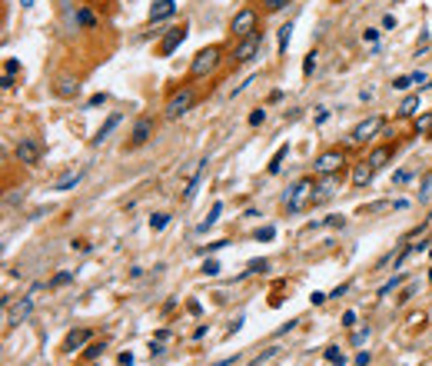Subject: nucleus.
<instances>
[{"label": "nucleus", "instance_id": "20", "mask_svg": "<svg viewBox=\"0 0 432 366\" xmlns=\"http://www.w3.org/2000/svg\"><path fill=\"white\" fill-rule=\"evenodd\" d=\"M399 113H402V117H416V113H419V97L409 93V97L399 103Z\"/></svg>", "mask_w": 432, "mask_h": 366}, {"label": "nucleus", "instance_id": "23", "mask_svg": "<svg viewBox=\"0 0 432 366\" xmlns=\"http://www.w3.org/2000/svg\"><path fill=\"white\" fill-rule=\"evenodd\" d=\"M286 153H289V146L283 144L276 150V153H273V160H269V166H266V170H269V173H279V166H283V160H286Z\"/></svg>", "mask_w": 432, "mask_h": 366}, {"label": "nucleus", "instance_id": "31", "mask_svg": "<svg viewBox=\"0 0 432 366\" xmlns=\"http://www.w3.org/2000/svg\"><path fill=\"white\" fill-rule=\"evenodd\" d=\"M166 223H170V213H153V220H150V226H153V230H163Z\"/></svg>", "mask_w": 432, "mask_h": 366}, {"label": "nucleus", "instance_id": "35", "mask_svg": "<svg viewBox=\"0 0 432 366\" xmlns=\"http://www.w3.org/2000/svg\"><path fill=\"white\" fill-rule=\"evenodd\" d=\"M392 87H396V90H409L412 87V73H409V77H396V80H392Z\"/></svg>", "mask_w": 432, "mask_h": 366}, {"label": "nucleus", "instance_id": "37", "mask_svg": "<svg viewBox=\"0 0 432 366\" xmlns=\"http://www.w3.org/2000/svg\"><path fill=\"white\" fill-rule=\"evenodd\" d=\"M312 70H316V54H309L306 60H303V73H306V77H309Z\"/></svg>", "mask_w": 432, "mask_h": 366}, {"label": "nucleus", "instance_id": "28", "mask_svg": "<svg viewBox=\"0 0 432 366\" xmlns=\"http://www.w3.org/2000/svg\"><path fill=\"white\" fill-rule=\"evenodd\" d=\"M70 280H73V273H70V270H63V273H57V277L50 280V287H54V290H60V287H66Z\"/></svg>", "mask_w": 432, "mask_h": 366}, {"label": "nucleus", "instance_id": "17", "mask_svg": "<svg viewBox=\"0 0 432 366\" xmlns=\"http://www.w3.org/2000/svg\"><path fill=\"white\" fill-rule=\"evenodd\" d=\"M117 127H120V113H110V117L103 120V127H100V130L93 133V144H103V140H107V137H110V133L117 130Z\"/></svg>", "mask_w": 432, "mask_h": 366}, {"label": "nucleus", "instance_id": "50", "mask_svg": "<svg viewBox=\"0 0 432 366\" xmlns=\"http://www.w3.org/2000/svg\"><path fill=\"white\" fill-rule=\"evenodd\" d=\"M429 253H432V250H429Z\"/></svg>", "mask_w": 432, "mask_h": 366}, {"label": "nucleus", "instance_id": "9", "mask_svg": "<svg viewBox=\"0 0 432 366\" xmlns=\"http://www.w3.org/2000/svg\"><path fill=\"white\" fill-rule=\"evenodd\" d=\"M312 166H316V173H319V177H326V173H336V170L343 166V150H326V153H319Z\"/></svg>", "mask_w": 432, "mask_h": 366}, {"label": "nucleus", "instance_id": "48", "mask_svg": "<svg viewBox=\"0 0 432 366\" xmlns=\"http://www.w3.org/2000/svg\"><path fill=\"white\" fill-rule=\"evenodd\" d=\"M20 7H33V0H20Z\"/></svg>", "mask_w": 432, "mask_h": 366}, {"label": "nucleus", "instance_id": "18", "mask_svg": "<svg viewBox=\"0 0 432 366\" xmlns=\"http://www.w3.org/2000/svg\"><path fill=\"white\" fill-rule=\"evenodd\" d=\"M20 73V60H13V57H7L3 60V77H0V83H3V90L13 87V77Z\"/></svg>", "mask_w": 432, "mask_h": 366}, {"label": "nucleus", "instance_id": "30", "mask_svg": "<svg viewBox=\"0 0 432 366\" xmlns=\"http://www.w3.org/2000/svg\"><path fill=\"white\" fill-rule=\"evenodd\" d=\"M326 360H329V363H336V366H343V363H346V356L339 353L336 346H329V350H326Z\"/></svg>", "mask_w": 432, "mask_h": 366}, {"label": "nucleus", "instance_id": "21", "mask_svg": "<svg viewBox=\"0 0 432 366\" xmlns=\"http://www.w3.org/2000/svg\"><path fill=\"white\" fill-rule=\"evenodd\" d=\"M220 217H223V203H213L210 217H206V220L199 223V233H206V230H210V226H216V223H220Z\"/></svg>", "mask_w": 432, "mask_h": 366}, {"label": "nucleus", "instance_id": "5", "mask_svg": "<svg viewBox=\"0 0 432 366\" xmlns=\"http://www.w3.org/2000/svg\"><path fill=\"white\" fill-rule=\"evenodd\" d=\"M382 117H366L363 123H359V127H353V133H349V140H353V144H366V140H372V137H376L379 130H382Z\"/></svg>", "mask_w": 432, "mask_h": 366}, {"label": "nucleus", "instance_id": "33", "mask_svg": "<svg viewBox=\"0 0 432 366\" xmlns=\"http://www.w3.org/2000/svg\"><path fill=\"white\" fill-rule=\"evenodd\" d=\"M399 283H402V277H392V280H389V283H386V287L379 290V296H389L392 290H399Z\"/></svg>", "mask_w": 432, "mask_h": 366}, {"label": "nucleus", "instance_id": "34", "mask_svg": "<svg viewBox=\"0 0 432 366\" xmlns=\"http://www.w3.org/2000/svg\"><path fill=\"white\" fill-rule=\"evenodd\" d=\"M276 353H279V350H266V353H263V356H256V360H253L249 366H266V363H269V360H273Z\"/></svg>", "mask_w": 432, "mask_h": 366}, {"label": "nucleus", "instance_id": "10", "mask_svg": "<svg viewBox=\"0 0 432 366\" xmlns=\"http://www.w3.org/2000/svg\"><path fill=\"white\" fill-rule=\"evenodd\" d=\"M13 153H17V160H20V163H27V166H37V163H40V144H37V140H30V137H27V140H20Z\"/></svg>", "mask_w": 432, "mask_h": 366}, {"label": "nucleus", "instance_id": "11", "mask_svg": "<svg viewBox=\"0 0 432 366\" xmlns=\"http://www.w3.org/2000/svg\"><path fill=\"white\" fill-rule=\"evenodd\" d=\"M150 137H153V120H150V117H140L130 130V146H143Z\"/></svg>", "mask_w": 432, "mask_h": 366}, {"label": "nucleus", "instance_id": "26", "mask_svg": "<svg viewBox=\"0 0 432 366\" xmlns=\"http://www.w3.org/2000/svg\"><path fill=\"white\" fill-rule=\"evenodd\" d=\"M416 130H419L422 137H429L432 133V113H422L419 120H416Z\"/></svg>", "mask_w": 432, "mask_h": 366}, {"label": "nucleus", "instance_id": "47", "mask_svg": "<svg viewBox=\"0 0 432 366\" xmlns=\"http://www.w3.org/2000/svg\"><path fill=\"white\" fill-rule=\"evenodd\" d=\"M120 366H133V356L130 353H120Z\"/></svg>", "mask_w": 432, "mask_h": 366}, {"label": "nucleus", "instance_id": "42", "mask_svg": "<svg viewBox=\"0 0 432 366\" xmlns=\"http://www.w3.org/2000/svg\"><path fill=\"white\" fill-rule=\"evenodd\" d=\"M343 326H356V313H353V310L343 313Z\"/></svg>", "mask_w": 432, "mask_h": 366}, {"label": "nucleus", "instance_id": "19", "mask_svg": "<svg viewBox=\"0 0 432 366\" xmlns=\"http://www.w3.org/2000/svg\"><path fill=\"white\" fill-rule=\"evenodd\" d=\"M80 93V83L73 77H60L57 80V97H77Z\"/></svg>", "mask_w": 432, "mask_h": 366}, {"label": "nucleus", "instance_id": "40", "mask_svg": "<svg viewBox=\"0 0 432 366\" xmlns=\"http://www.w3.org/2000/svg\"><path fill=\"white\" fill-rule=\"evenodd\" d=\"M366 336H369V326H363V330H356V333H353V343H363Z\"/></svg>", "mask_w": 432, "mask_h": 366}, {"label": "nucleus", "instance_id": "22", "mask_svg": "<svg viewBox=\"0 0 432 366\" xmlns=\"http://www.w3.org/2000/svg\"><path fill=\"white\" fill-rule=\"evenodd\" d=\"M80 177H83V170H77V173H70V177H63V180H60V183H57V193H66V190H73V187H77V183H80Z\"/></svg>", "mask_w": 432, "mask_h": 366}, {"label": "nucleus", "instance_id": "14", "mask_svg": "<svg viewBox=\"0 0 432 366\" xmlns=\"http://www.w3.org/2000/svg\"><path fill=\"white\" fill-rule=\"evenodd\" d=\"M83 343H90V330H73L63 336V350L66 353H73V350H80Z\"/></svg>", "mask_w": 432, "mask_h": 366}, {"label": "nucleus", "instance_id": "25", "mask_svg": "<svg viewBox=\"0 0 432 366\" xmlns=\"http://www.w3.org/2000/svg\"><path fill=\"white\" fill-rule=\"evenodd\" d=\"M77 23L80 27H97V13L90 10V7H83V10L77 13Z\"/></svg>", "mask_w": 432, "mask_h": 366}, {"label": "nucleus", "instance_id": "7", "mask_svg": "<svg viewBox=\"0 0 432 366\" xmlns=\"http://www.w3.org/2000/svg\"><path fill=\"white\" fill-rule=\"evenodd\" d=\"M37 290H40V283H37V287H33L30 293H27V296H23L20 303H17V306H10V313H7V323H10V326L23 323V320H27V316L33 313V296H37Z\"/></svg>", "mask_w": 432, "mask_h": 366}, {"label": "nucleus", "instance_id": "8", "mask_svg": "<svg viewBox=\"0 0 432 366\" xmlns=\"http://www.w3.org/2000/svg\"><path fill=\"white\" fill-rule=\"evenodd\" d=\"M186 33H189L186 23H180L177 30H166V37L160 40V47H156V54H160V57H170L180 44H183V40H186Z\"/></svg>", "mask_w": 432, "mask_h": 366}, {"label": "nucleus", "instance_id": "3", "mask_svg": "<svg viewBox=\"0 0 432 366\" xmlns=\"http://www.w3.org/2000/svg\"><path fill=\"white\" fill-rule=\"evenodd\" d=\"M216 64H220V47H203V50H196L193 64H189V77H206L216 70Z\"/></svg>", "mask_w": 432, "mask_h": 366}, {"label": "nucleus", "instance_id": "13", "mask_svg": "<svg viewBox=\"0 0 432 366\" xmlns=\"http://www.w3.org/2000/svg\"><path fill=\"white\" fill-rule=\"evenodd\" d=\"M203 170H206V160H196V166H193V173H189V183H186V190H183V200H193L196 197V190H199V183H203Z\"/></svg>", "mask_w": 432, "mask_h": 366}, {"label": "nucleus", "instance_id": "39", "mask_svg": "<svg viewBox=\"0 0 432 366\" xmlns=\"http://www.w3.org/2000/svg\"><path fill=\"white\" fill-rule=\"evenodd\" d=\"M266 266H269L266 260H253V263H249V273H263Z\"/></svg>", "mask_w": 432, "mask_h": 366}, {"label": "nucleus", "instance_id": "38", "mask_svg": "<svg viewBox=\"0 0 432 366\" xmlns=\"http://www.w3.org/2000/svg\"><path fill=\"white\" fill-rule=\"evenodd\" d=\"M263 120H266V110H253V113H249V123H253V127H259Z\"/></svg>", "mask_w": 432, "mask_h": 366}, {"label": "nucleus", "instance_id": "16", "mask_svg": "<svg viewBox=\"0 0 432 366\" xmlns=\"http://www.w3.org/2000/svg\"><path fill=\"white\" fill-rule=\"evenodd\" d=\"M332 193H339V180H336V173H326L322 183L316 187V200H326V197H332Z\"/></svg>", "mask_w": 432, "mask_h": 366}, {"label": "nucleus", "instance_id": "1", "mask_svg": "<svg viewBox=\"0 0 432 366\" xmlns=\"http://www.w3.org/2000/svg\"><path fill=\"white\" fill-rule=\"evenodd\" d=\"M309 200H316V183H312V180H296V183L289 187V193L283 197V210L299 213V210L309 207Z\"/></svg>", "mask_w": 432, "mask_h": 366}, {"label": "nucleus", "instance_id": "29", "mask_svg": "<svg viewBox=\"0 0 432 366\" xmlns=\"http://www.w3.org/2000/svg\"><path fill=\"white\" fill-rule=\"evenodd\" d=\"M273 236H276V226H259V230H256V240H259V243L273 240Z\"/></svg>", "mask_w": 432, "mask_h": 366}, {"label": "nucleus", "instance_id": "45", "mask_svg": "<svg viewBox=\"0 0 432 366\" xmlns=\"http://www.w3.org/2000/svg\"><path fill=\"white\" fill-rule=\"evenodd\" d=\"M20 200H23V193H20V190H17V193H10V197H7V203H10V207H13V203H20Z\"/></svg>", "mask_w": 432, "mask_h": 366}, {"label": "nucleus", "instance_id": "24", "mask_svg": "<svg viewBox=\"0 0 432 366\" xmlns=\"http://www.w3.org/2000/svg\"><path fill=\"white\" fill-rule=\"evenodd\" d=\"M386 160H389V146H376V150H372V153H369V163L376 166H386Z\"/></svg>", "mask_w": 432, "mask_h": 366}, {"label": "nucleus", "instance_id": "44", "mask_svg": "<svg viewBox=\"0 0 432 366\" xmlns=\"http://www.w3.org/2000/svg\"><path fill=\"white\" fill-rule=\"evenodd\" d=\"M369 360H372L369 353H359V356H356V366H369Z\"/></svg>", "mask_w": 432, "mask_h": 366}, {"label": "nucleus", "instance_id": "41", "mask_svg": "<svg viewBox=\"0 0 432 366\" xmlns=\"http://www.w3.org/2000/svg\"><path fill=\"white\" fill-rule=\"evenodd\" d=\"M100 353H103V346H100V343H90L87 346V356H90V360H93V356H100Z\"/></svg>", "mask_w": 432, "mask_h": 366}, {"label": "nucleus", "instance_id": "46", "mask_svg": "<svg viewBox=\"0 0 432 366\" xmlns=\"http://www.w3.org/2000/svg\"><path fill=\"white\" fill-rule=\"evenodd\" d=\"M236 360H240V356L233 353V356H230V360H220V363H213V366H233V363H236Z\"/></svg>", "mask_w": 432, "mask_h": 366}, {"label": "nucleus", "instance_id": "27", "mask_svg": "<svg viewBox=\"0 0 432 366\" xmlns=\"http://www.w3.org/2000/svg\"><path fill=\"white\" fill-rule=\"evenodd\" d=\"M289 37H293V23H283V30H279V50L286 54V47H289Z\"/></svg>", "mask_w": 432, "mask_h": 366}, {"label": "nucleus", "instance_id": "6", "mask_svg": "<svg viewBox=\"0 0 432 366\" xmlns=\"http://www.w3.org/2000/svg\"><path fill=\"white\" fill-rule=\"evenodd\" d=\"M230 30L243 40V37H249V33H256V10H249V7H243V10L233 17V23H230Z\"/></svg>", "mask_w": 432, "mask_h": 366}, {"label": "nucleus", "instance_id": "43", "mask_svg": "<svg viewBox=\"0 0 432 366\" xmlns=\"http://www.w3.org/2000/svg\"><path fill=\"white\" fill-rule=\"evenodd\" d=\"M412 296H416V287H406V290H402V296H399V303H406V299H412Z\"/></svg>", "mask_w": 432, "mask_h": 366}, {"label": "nucleus", "instance_id": "49", "mask_svg": "<svg viewBox=\"0 0 432 366\" xmlns=\"http://www.w3.org/2000/svg\"><path fill=\"white\" fill-rule=\"evenodd\" d=\"M429 283H432V270H429Z\"/></svg>", "mask_w": 432, "mask_h": 366}, {"label": "nucleus", "instance_id": "32", "mask_svg": "<svg viewBox=\"0 0 432 366\" xmlns=\"http://www.w3.org/2000/svg\"><path fill=\"white\" fill-rule=\"evenodd\" d=\"M286 3H289V0H263V7H266V10H269V13H276V10H283V7H286Z\"/></svg>", "mask_w": 432, "mask_h": 366}, {"label": "nucleus", "instance_id": "12", "mask_svg": "<svg viewBox=\"0 0 432 366\" xmlns=\"http://www.w3.org/2000/svg\"><path fill=\"white\" fill-rule=\"evenodd\" d=\"M177 13V0H153L150 3V17L146 20L150 23H160V20H170Z\"/></svg>", "mask_w": 432, "mask_h": 366}, {"label": "nucleus", "instance_id": "15", "mask_svg": "<svg viewBox=\"0 0 432 366\" xmlns=\"http://www.w3.org/2000/svg\"><path fill=\"white\" fill-rule=\"evenodd\" d=\"M372 173H376V166L369 163V160H363V163H356V170H353V183L356 187H366V183L372 180Z\"/></svg>", "mask_w": 432, "mask_h": 366}, {"label": "nucleus", "instance_id": "2", "mask_svg": "<svg viewBox=\"0 0 432 366\" xmlns=\"http://www.w3.org/2000/svg\"><path fill=\"white\" fill-rule=\"evenodd\" d=\"M196 103V90L193 87H183V90H177L173 97L166 100V107H163V117L166 120H180L183 113H189V107Z\"/></svg>", "mask_w": 432, "mask_h": 366}, {"label": "nucleus", "instance_id": "36", "mask_svg": "<svg viewBox=\"0 0 432 366\" xmlns=\"http://www.w3.org/2000/svg\"><path fill=\"white\" fill-rule=\"evenodd\" d=\"M203 273H206V277H216V273H220V263H216V260H206V263H203Z\"/></svg>", "mask_w": 432, "mask_h": 366}, {"label": "nucleus", "instance_id": "4", "mask_svg": "<svg viewBox=\"0 0 432 366\" xmlns=\"http://www.w3.org/2000/svg\"><path fill=\"white\" fill-rule=\"evenodd\" d=\"M259 47H263V33L256 30V33H249V37H243V40H240V47L233 50V57H236L240 64H249V60L259 54Z\"/></svg>", "mask_w": 432, "mask_h": 366}]
</instances>
